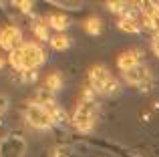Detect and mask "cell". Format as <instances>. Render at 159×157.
Wrapping results in <instances>:
<instances>
[{
  "instance_id": "cell-17",
  "label": "cell",
  "mask_w": 159,
  "mask_h": 157,
  "mask_svg": "<svg viewBox=\"0 0 159 157\" xmlns=\"http://www.w3.org/2000/svg\"><path fill=\"white\" fill-rule=\"evenodd\" d=\"M153 51H155V55L159 56V36H155V40H153Z\"/></svg>"
},
{
  "instance_id": "cell-3",
  "label": "cell",
  "mask_w": 159,
  "mask_h": 157,
  "mask_svg": "<svg viewBox=\"0 0 159 157\" xmlns=\"http://www.w3.org/2000/svg\"><path fill=\"white\" fill-rule=\"evenodd\" d=\"M20 55H22V71H32L39 65H43L44 61V52L39 44H22L20 47Z\"/></svg>"
},
{
  "instance_id": "cell-9",
  "label": "cell",
  "mask_w": 159,
  "mask_h": 157,
  "mask_svg": "<svg viewBox=\"0 0 159 157\" xmlns=\"http://www.w3.org/2000/svg\"><path fill=\"white\" fill-rule=\"evenodd\" d=\"M48 24H51L52 28H57V30H62V28H66V18L62 14H51L48 16Z\"/></svg>"
},
{
  "instance_id": "cell-8",
  "label": "cell",
  "mask_w": 159,
  "mask_h": 157,
  "mask_svg": "<svg viewBox=\"0 0 159 157\" xmlns=\"http://www.w3.org/2000/svg\"><path fill=\"white\" fill-rule=\"evenodd\" d=\"M119 26L123 28L125 32H137V30H139V24H137V20L131 18V16H125V18H121Z\"/></svg>"
},
{
  "instance_id": "cell-15",
  "label": "cell",
  "mask_w": 159,
  "mask_h": 157,
  "mask_svg": "<svg viewBox=\"0 0 159 157\" xmlns=\"http://www.w3.org/2000/svg\"><path fill=\"white\" fill-rule=\"evenodd\" d=\"M107 6L111 8L113 12H121V10H125V4H123V2H109Z\"/></svg>"
},
{
  "instance_id": "cell-4",
  "label": "cell",
  "mask_w": 159,
  "mask_h": 157,
  "mask_svg": "<svg viewBox=\"0 0 159 157\" xmlns=\"http://www.w3.org/2000/svg\"><path fill=\"white\" fill-rule=\"evenodd\" d=\"M26 119L32 123L34 127H39V129H47V127L52 125V117L47 113V109L44 107H40L39 103H34V105H28L26 109Z\"/></svg>"
},
{
  "instance_id": "cell-18",
  "label": "cell",
  "mask_w": 159,
  "mask_h": 157,
  "mask_svg": "<svg viewBox=\"0 0 159 157\" xmlns=\"http://www.w3.org/2000/svg\"><path fill=\"white\" fill-rule=\"evenodd\" d=\"M18 6H20V8H22V10H28V8H30V2H20V4H18Z\"/></svg>"
},
{
  "instance_id": "cell-7",
  "label": "cell",
  "mask_w": 159,
  "mask_h": 157,
  "mask_svg": "<svg viewBox=\"0 0 159 157\" xmlns=\"http://www.w3.org/2000/svg\"><path fill=\"white\" fill-rule=\"evenodd\" d=\"M117 65H119V69L123 73L129 71V69H133V67H137V65H139V52H137V51L123 52V55L119 56V61H117Z\"/></svg>"
},
{
  "instance_id": "cell-1",
  "label": "cell",
  "mask_w": 159,
  "mask_h": 157,
  "mask_svg": "<svg viewBox=\"0 0 159 157\" xmlns=\"http://www.w3.org/2000/svg\"><path fill=\"white\" fill-rule=\"evenodd\" d=\"M93 119H95V103H93V89H85L83 99L79 103L77 111L73 115V123L77 129L87 131L93 127Z\"/></svg>"
},
{
  "instance_id": "cell-11",
  "label": "cell",
  "mask_w": 159,
  "mask_h": 157,
  "mask_svg": "<svg viewBox=\"0 0 159 157\" xmlns=\"http://www.w3.org/2000/svg\"><path fill=\"white\" fill-rule=\"evenodd\" d=\"M51 44H52V48H57V51H65V48L69 47V38L62 36V34H57V36L51 38Z\"/></svg>"
},
{
  "instance_id": "cell-5",
  "label": "cell",
  "mask_w": 159,
  "mask_h": 157,
  "mask_svg": "<svg viewBox=\"0 0 159 157\" xmlns=\"http://www.w3.org/2000/svg\"><path fill=\"white\" fill-rule=\"evenodd\" d=\"M20 40H22V34H20V30L16 26H4L2 32H0V47L10 52L18 48Z\"/></svg>"
},
{
  "instance_id": "cell-14",
  "label": "cell",
  "mask_w": 159,
  "mask_h": 157,
  "mask_svg": "<svg viewBox=\"0 0 159 157\" xmlns=\"http://www.w3.org/2000/svg\"><path fill=\"white\" fill-rule=\"evenodd\" d=\"M34 32H36V36H39V38H43V40L48 38V30H47V26H43V24H36V26H34Z\"/></svg>"
},
{
  "instance_id": "cell-12",
  "label": "cell",
  "mask_w": 159,
  "mask_h": 157,
  "mask_svg": "<svg viewBox=\"0 0 159 157\" xmlns=\"http://www.w3.org/2000/svg\"><path fill=\"white\" fill-rule=\"evenodd\" d=\"M61 83H62L61 75H58V73H52V75H48V77H47V89L57 91V89H61Z\"/></svg>"
},
{
  "instance_id": "cell-13",
  "label": "cell",
  "mask_w": 159,
  "mask_h": 157,
  "mask_svg": "<svg viewBox=\"0 0 159 157\" xmlns=\"http://www.w3.org/2000/svg\"><path fill=\"white\" fill-rule=\"evenodd\" d=\"M8 61H10V65H12L14 69H20V71H22V55H20V48L12 51L10 56H8Z\"/></svg>"
},
{
  "instance_id": "cell-6",
  "label": "cell",
  "mask_w": 159,
  "mask_h": 157,
  "mask_svg": "<svg viewBox=\"0 0 159 157\" xmlns=\"http://www.w3.org/2000/svg\"><path fill=\"white\" fill-rule=\"evenodd\" d=\"M123 75H125V81H127V83H131V85H137V87L145 85V83L149 81V71H147L145 67H141V65H137V67H133V69H129V71H125Z\"/></svg>"
},
{
  "instance_id": "cell-10",
  "label": "cell",
  "mask_w": 159,
  "mask_h": 157,
  "mask_svg": "<svg viewBox=\"0 0 159 157\" xmlns=\"http://www.w3.org/2000/svg\"><path fill=\"white\" fill-rule=\"evenodd\" d=\"M85 30L89 32V34H99V32H101V20L99 18H89L85 22Z\"/></svg>"
},
{
  "instance_id": "cell-16",
  "label": "cell",
  "mask_w": 159,
  "mask_h": 157,
  "mask_svg": "<svg viewBox=\"0 0 159 157\" xmlns=\"http://www.w3.org/2000/svg\"><path fill=\"white\" fill-rule=\"evenodd\" d=\"M6 107H8V99L6 97H0V115L6 111Z\"/></svg>"
},
{
  "instance_id": "cell-2",
  "label": "cell",
  "mask_w": 159,
  "mask_h": 157,
  "mask_svg": "<svg viewBox=\"0 0 159 157\" xmlns=\"http://www.w3.org/2000/svg\"><path fill=\"white\" fill-rule=\"evenodd\" d=\"M89 78H91V89L97 93H113L117 89L115 78L109 75L105 67H93L89 73Z\"/></svg>"
}]
</instances>
